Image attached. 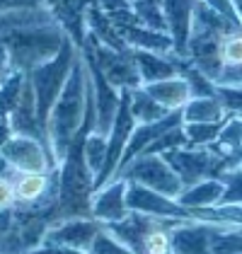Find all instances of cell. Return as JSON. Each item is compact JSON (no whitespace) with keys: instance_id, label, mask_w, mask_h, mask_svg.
<instances>
[{"instance_id":"19","label":"cell","mask_w":242,"mask_h":254,"mask_svg":"<svg viewBox=\"0 0 242 254\" xmlns=\"http://www.w3.org/2000/svg\"><path fill=\"white\" fill-rule=\"evenodd\" d=\"M131 114L136 119V124H153L172 112H167L153 95H148L145 87H138V90H131Z\"/></svg>"},{"instance_id":"9","label":"cell","mask_w":242,"mask_h":254,"mask_svg":"<svg viewBox=\"0 0 242 254\" xmlns=\"http://www.w3.org/2000/svg\"><path fill=\"white\" fill-rule=\"evenodd\" d=\"M90 211H92V218H97L104 225L123 220L131 213V208H128V182L123 177L109 179L102 189H97L92 194Z\"/></svg>"},{"instance_id":"25","label":"cell","mask_w":242,"mask_h":254,"mask_svg":"<svg viewBox=\"0 0 242 254\" xmlns=\"http://www.w3.org/2000/svg\"><path fill=\"white\" fill-rule=\"evenodd\" d=\"M218 179L225 184V194H223L221 203H238V206H242V165H235V167L225 170Z\"/></svg>"},{"instance_id":"5","label":"cell","mask_w":242,"mask_h":254,"mask_svg":"<svg viewBox=\"0 0 242 254\" xmlns=\"http://www.w3.org/2000/svg\"><path fill=\"white\" fill-rule=\"evenodd\" d=\"M117 177L148 187L167 198H180V194L184 191V182L180 179V175L170 167L165 157L155 155V153H143L136 160H131Z\"/></svg>"},{"instance_id":"27","label":"cell","mask_w":242,"mask_h":254,"mask_svg":"<svg viewBox=\"0 0 242 254\" xmlns=\"http://www.w3.org/2000/svg\"><path fill=\"white\" fill-rule=\"evenodd\" d=\"M90 252L92 254H133L123 242H121L119 237H117V235L109 233L107 228H102V233L95 237Z\"/></svg>"},{"instance_id":"23","label":"cell","mask_w":242,"mask_h":254,"mask_svg":"<svg viewBox=\"0 0 242 254\" xmlns=\"http://www.w3.org/2000/svg\"><path fill=\"white\" fill-rule=\"evenodd\" d=\"M131 7L136 12V17L143 27L158 29V32H167L165 24V12H162V0H131Z\"/></svg>"},{"instance_id":"29","label":"cell","mask_w":242,"mask_h":254,"mask_svg":"<svg viewBox=\"0 0 242 254\" xmlns=\"http://www.w3.org/2000/svg\"><path fill=\"white\" fill-rule=\"evenodd\" d=\"M15 203H17L15 201V184H12L10 175H5L0 170V213L15 208Z\"/></svg>"},{"instance_id":"31","label":"cell","mask_w":242,"mask_h":254,"mask_svg":"<svg viewBox=\"0 0 242 254\" xmlns=\"http://www.w3.org/2000/svg\"><path fill=\"white\" fill-rule=\"evenodd\" d=\"M27 254H92L90 250H73V247H59V245H39L37 250H29Z\"/></svg>"},{"instance_id":"8","label":"cell","mask_w":242,"mask_h":254,"mask_svg":"<svg viewBox=\"0 0 242 254\" xmlns=\"http://www.w3.org/2000/svg\"><path fill=\"white\" fill-rule=\"evenodd\" d=\"M128 208L160 220H191L189 211L180 206L177 198H167L136 182H128Z\"/></svg>"},{"instance_id":"15","label":"cell","mask_w":242,"mask_h":254,"mask_svg":"<svg viewBox=\"0 0 242 254\" xmlns=\"http://www.w3.org/2000/svg\"><path fill=\"white\" fill-rule=\"evenodd\" d=\"M131 56H133V63H136V68H138V75H141L143 85L160 82V80L180 75V68H177V63H175V56L141 51V49H131Z\"/></svg>"},{"instance_id":"3","label":"cell","mask_w":242,"mask_h":254,"mask_svg":"<svg viewBox=\"0 0 242 254\" xmlns=\"http://www.w3.org/2000/svg\"><path fill=\"white\" fill-rule=\"evenodd\" d=\"M78 59H80V46L68 37V41L63 44V49L54 59L37 65L32 73H27L29 85L34 90V97H37V112H39V121L44 128H46L49 114H51L56 99L60 97V92H63L65 82L70 78Z\"/></svg>"},{"instance_id":"34","label":"cell","mask_w":242,"mask_h":254,"mask_svg":"<svg viewBox=\"0 0 242 254\" xmlns=\"http://www.w3.org/2000/svg\"><path fill=\"white\" fill-rule=\"evenodd\" d=\"M240 165H242V162H240Z\"/></svg>"},{"instance_id":"20","label":"cell","mask_w":242,"mask_h":254,"mask_svg":"<svg viewBox=\"0 0 242 254\" xmlns=\"http://www.w3.org/2000/svg\"><path fill=\"white\" fill-rule=\"evenodd\" d=\"M24 82H27V73L22 70H10L0 80V121H10V114L15 112L22 97Z\"/></svg>"},{"instance_id":"33","label":"cell","mask_w":242,"mask_h":254,"mask_svg":"<svg viewBox=\"0 0 242 254\" xmlns=\"http://www.w3.org/2000/svg\"><path fill=\"white\" fill-rule=\"evenodd\" d=\"M233 7H235V15H238V22L242 27V0H233Z\"/></svg>"},{"instance_id":"13","label":"cell","mask_w":242,"mask_h":254,"mask_svg":"<svg viewBox=\"0 0 242 254\" xmlns=\"http://www.w3.org/2000/svg\"><path fill=\"white\" fill-rule=\"evenodd\" d=\"M218 56H221V75H218L216 85L242 87V27L223 37L221 46H218Z\"/></svg>"},{"instance_id":"21","label":"cell","mask_w":242,"mask_h":254,"mask_svg":"<svg viewBox=\"0 0 242 254\" xmlns=\"http://www.w3.org/2000/svg\"><path fill=\"white\" fill-rule=\"evenodd\" d=\"M213 145L225 157L242 162V117L233 114V117L225 119L223 121V128H221V136H218V140Z\"/></svg>"},{"instance_id":"18","label":"cell","mask_w":242,"mask_h":254,"mask_svg":"<svg viewBox=\"0 0 242 254\" xmlns=\"http://www.w3.org/2000/svg\"><path fill=\"white\" fill-rule=\"evenodd\" d=\"M184 124H221L228 119L221 99L216 97H191L182 109Z\"/></svg>"},{"instance_id":"14","label":"cell","mask_w":242,"mask_h":254,"mask_svg":"<svg viewBox=\"0 0 242 254\" xmlns=\"http://www.w3.org/2000/svg\"><path fill=\"white\" fill-rule=\"evenodd\" d=\"M121 39L126 41V46L131 49H141V51H153V54H165V56H175V44L167 32H158L150 27H143L141 22L136 24H123L117 27Z\"/></svg>"},{"instance_id":"16","label":"cell","mask_w":242,"mask_h":254,"mask_svg":"<svg viewBox=\"0 0 242 254\" xmlns=\"http://www.w3.org/2000/svg\"><path fill=\"white\" fill-rule=\"evenodd\" d=\"M148 90V95L160 102L167 112H182L186 107V102L194 97L191 95V85L184 75H175V78L160 80V82H150V85H143Z\"/></svg>"},{"instance_id":"1","label":"cell","mask_w":242,"mask_h":254,"mask_svg":"<svg viewBox=\"0 0 242 254\" xmlns=\"http://www.w3.org/2000/svg\"><path fill=\"white\" fill-rule=\"evenodd\" d=\"M87 97H90V70H87V63L82 59L80 49V59L75 63L70 78H68L60 97L56 99V104L49 114V121H46V140H49L51 155L59 167L63 157L68 155L73 140L80 133L82 124H85Z\"/></svg>"},{"instance_id":"22","label":"cell","mask_w":242,"mask_h":254,"mask_svg":"<svg viewBox=\"0 0 242 254\" xmlns=\"http://www.w3.org/2000/svg\"><path fill=\"white\" fill-rule=\"evenodd\" d=\"M82 155H85V162L90 167L92 177L97 179L104 170V162H107V136L92 128L87 136H85V143H82Z\"/></svg>"},{"instance_id":"28","label":"cell","mask_w":242,"mask_h":254,"mask_svg":"<svg viewBox=\"0 0 242 254\" xmlns=\"http://www.w3.org/2000/svg\"><path fill=\"white\" fill-rule=\"evenodd\" d=\"M216 97L221 99L228 117H233V114L242 117V87H221V85H216Z\"/></svg>"},{"instance_id":"4","label":"cell","mask_w":242,"mask_h":254,"mask_svg":"<svg viewBox=\"0 0 242 254\" xmlns=\"http://www.w3.org/2000/svg\"><path fill=\"white\" fill-rule=\"evenodd\" d=\"M162 157L170 162V167L180 175L184 187H191L201 179H218V177L240 165L238 160H230L223 153H218L216 145H206V148H177L170 153H162Z\"/></svg>"},{"instance_id":"32","label":"cell","mask_w":242,"mask_h":254,"mask_svg":"<svg viewBox=\"0 0 242 254\" xmlns=\"http://www.w3.org/2000/svg\"><path fill=\"white\" fill-rule=\"evenodd\" d=\"M10 70H12V68H10V56H7V49L0 44V80L5 78Z\"/></svg>"},{"instance_id":"11","label":"cell","mask_w":242,"mask_h":254,"mask_svg":"<svg viewBox=\"0 0 242 254\" xmlns=\"http://www.w3.org/2000/svg\"><path fill=\"white\" fill-rule=\"evenodd\" d=\"M223 228L199 220H177L172 225V254H213V240Z\"/></svg>"},{"instance_id":"2","label":"cell","mask_w":242,"mask_h":254,"mask_svg":"<svg viewBox=\"0 0 242 254\" xmlns=\"http://www.w3.org/2000/svg\"><path fill=\"white\" fill-rule=\"evenodd\" d=\"M68 37L70 34L59 22H49V24H39V27L7 32L0 37V44L7 49L12 70L32 73L37 65L54 59L63 49V44L68 41Z\"/></svg>"},{"instance_id":"24","label":"cell","mask_w":242,"mask_h":254,"mask_svg":"<svg viewBox=\"0 0 242 254\" xmlns=\"http://www.w3.org/2000/svg\"><path fill=\"white\" fill-rule=\"evenodd\" d=\"M186 140H189V148H206V145H213L218 136H221L223 121L221 124H182Z\"/></svg>"},{"instance_id":"30","label":"cell","mask_w":242,"mask_h":254,"mask_svg":"<svg viewBox=\"0 0 242 254\" xmlns=\"http://www.w3.org/2000/svg\"><path fill=\"white\" fill-rule=\"evenodd\" d=\"M27 7H46L44 0H0V15L12 10H27Z\"/></svg>"},{"instance_id":"10","label":"cell","mask_w":242,"mask_h":254,"mask_svg":"<svg viewBox=\"0 0 242 254\" xmlns=\"http://www.w3.org/2000/svg\"><path fill=\"white\" fill-rule=\"evenodd\" d=\"M196 5L199 0H162L167 34L175 44V59H189V39H191Z\"/></svg>"},{"instance_id":"26","label":"cell","mask_w":242,"mask_h":254,"mask_svg":"<svg viewBox=\"0 0 242 254\" xmlns=\"http://www.w3.org/2000/svg\"><path fill=\"white\" fill-rule=\"evenodd\" d=\"M213 254H242V228H223L213 240Z\"/></svg>"},{"instance_id":"12","label":"cell","mask_w":242,"mask_h":254,"mask_svg":"<svg viewBox=\"0 0 242 254\" xmlns=\"http://www.w3.org/2000/svg\"><path fill=\"white\" fill-rule=\"evenodd\" d=\"M82 59L87 63V70H90V80H92V95H95V112H97V131H102L104 136L109 133L114 117L119 112L121 104V90H117L114 85H109L107 78L100 73V68L92 63L90 56L82 54Z\"/></svg>"},{"instance_id":"17","label":"cell","mask_w":242,"mask_h":254,"mask_svg":"<svg viewBox=\"0 0 242 254\" xmlns=\"http://www.w3.org/2000/svg\"><path fill=\"white\" fill-rule=\"evenodd\" d=\"M225 194V184L221 179H201L191 187H184V191L180 194V206H184L186 211L194 208H208V206H218Z\"/></svg>"},{"instance_id":"7","label":"cell","mask_w":242,"mask_h":254,"mask_svg":"<svg viewBox=\"0 0 242 254\" xmlns=\"http://www.w3.org/2000/svg\"><path fill=\"white\" fill-rule=\"evenodd\" d=\"M104 223H100L92 215H82V218H65L54 223L41 245H59V247H73V250H90L95 237L102 233Z\"/></svg>"},{"instance_id":"6","label":"cell","mask_w":242,"mask_h":254,"mask_svg":"<svg viewBox=\"0 0 242 254\" xmlns=\"http://www.w3.org/2000/svg\"><path fill=\"white\" fill-rule=\"evenodd\" d=\"M0 160L20 172H51L59 167L51 155V148L32 136H12L7 143H2Z\"/></svg>"}]
</instances>
